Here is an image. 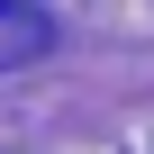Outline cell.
I'll use <instances>...</instances> for the list:
<instances>
[{
	"label": "cell",
	"instance_id": "1",
	"mask_svg": "<svg viewBox=\"0 0 154 154\" xmlns=\"http://www.w3.org/2000/svg\"><path fill=\"white\" fill-rule=\"evenodd\" d=\"M54 45V18L36 9V0H0V72H18Z\"/></svg>",
	"mask_w": 154,
	"mask_h": 154
}]
</instances>
